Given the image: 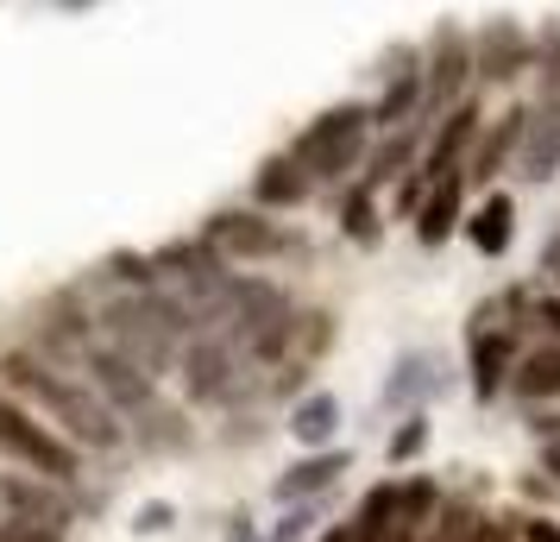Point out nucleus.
Segmentation results:
<instances>
[{
	"mask_svg": "<svg viewBox=\"0 0 560 542\" xmlns=\"http://www.w3.org/2000/svg\"><path fill=\"white\" fill-rule=\"evenodd\" d=\"M0 379H7L13 391H26L32 404L51 416V423L77 441V448L114 454V448L127 441V423L114 416V404H107L102 391L89 385V379H77V372H63V366H51L45 354H32V347L0 354Z\"/></svg>",
	"mask_w": 560,
	"mask_h": 542,
	"instance_id": "1",
	"label": "nucleus"
},
{
	"mask_svg": "<svg viewBox=\"0 0 560 542\" xmlns=\"http://www.w3.org/2000/svg\"><path fill=\"white\" fill-rule=\"evenodd\" d=\"M196 335V310L189 297H171V290H120L102 310V341L120 347L132 366H145L152 379H164L177 366L183 341Z\"/></svg>",
	"mask_w": 560,
	"mask_h": 542,
	"instance_id": "2",
	"label": "nucleus"
},
{
	"mask_svg": "<svg viewBox=\"0 0 560 542\" xmlns=\"http://www.w3.org/2000/svg\"><path fill=\"white\" fill-rule=\"evenodd\" d=\"M233 347L246 354L253 366H278L290 360V347H296V303H290V290L271 285V278H233Z\"/></svg>",
	"mask_w": 560,
	"mask_h": 542,
	"instance_id": "3",
	"label": "nucleus"
},
{
	"mask_svg": "<svg viewBox=\"0 0 560 542\" xmlns=\"http://www.w3.org/2000/svg\"><path fill=\"white\" fill-rule=\"evenodd\" d=\"M365 139H372V107L340 102V107H322V114L290 139V158L308 171V183H340L347 171H359Z\"/></svg>",
	"mask_w": 560,
	"mask_h": 542,
	"instance_id": "4",
	"label": "nucleus"
},
{
	"mask_svg": "<svg viewBox=\"0 0 560 542\" xmlns=\"http://www.w3.org/2000/svg\"><path fill=\"white\" fill-rule=\"evenodd\" d=\"M0 454L7 461H20L26 473H45V480H57V486H70L82 473V448L63 429H51V423H38V416L26 411V404H13L7 391H0Z\"/></svg>",
	"mask_w": 560,
	"mask_h": 542,
	"instance_id": "5",
	"label": "nucleus"
},
{
	"mask_svg": "<svg viewBox=\"0 0 560 542\" xmlns=\"http://www.w3.org/2000/svg\"><path fill=\"white\" fill-rule=\"evenodd\" d=\"M82 372H89V385L114 404L120 423H139V429H145V423H171V411L158 404V379L145 372V366H132L120 347L89 341V347H82Z\"/></svg>",
	"mask_w": 560,
	"mask_h": 542,
	"instance_id": "6",
	"label": "nucleus"
},
{
	"mask_svg": "<svg viewBox=\"0 0 560 542\" xmlns=\"http://www.w3.org/2000/svg\"><path fill=\"white\" fill-rule=\"evenodd\" d=\"M202 240L228 258V265H258V258L303 253V240H296V233H283L278 221H265V208H221V215H208Z\"/></svg>",
	"mask_w": 560,
	"mask_h": 542,
	"instance_id": "7",
	"label": "nucleus"
},
{
	"mask_svg": "<svg viewBox=\"0 0 560 542\" xmlns=\"http://www.w3.org/2000/svg\"><path fill=\"white\" fill-rule=\"evenodd\" d=\"M177 372H183V397L189 404H233V391H240V347H233V335L196 328L183 341Z\"/></svg>",
	"mask_w": 560,
	"mask_h": 542,
	"instance_id": "8",
	"label": "nucleus"
},
{
	"mask_svg": "<svg viewBox=\"0 0 560 542\" xmlns=\"http://www.w3.org/2000/svg\"><path fill=\"white\" fill-rule=\"evenodd\" d=\"M485 132V114L472 102H459L454 114H447V127L429 139V158H422V177L441 183V177H466V158H472V146H479Z\"/></svg>",
	"mask_w": 560,
	"mask_h": 542,
	"instance_id": "9",
	"label": "nucleus"
},
{
	"mask_svg": "<svg viewBox=\"0 0 560 542\" xmlns=\"http://www.w3.org/2000/svg\"><path fill=\"white\" fill-rule=\"evenodd\" d=\"M447 385V366L434 360L429 347H409V354H397V366H390V379H384V411H429V397Z\"/></svg>",
	"mask_w": 560,
	"mask_h": 542,
	"instance_id": "10",
	"label": "nucleus"
},
{
	"mask_svg": "<svg viewBox=\"0 0 560 542\" xmlns=\"http://www.w3.org/2000/svg\"><path fill=\"white\" fill-rule=\"evenodd\" d=\"M0 511L63 530V523H70V498H63V486L45 480V473H0Z\"/></svg>",
	"mask_w": 560,
	"mask_h": 542,
	"instance_id": "11",
	"label": "nucleus"
},
{
	"mask_svg": "<svg viewBox=\"0 0 560 542\" xmlns=\"http://www.w3.org/2000/svg\"><path fill=\"white\" fill-rule=\"evenodd\" d=\"M472 70L485 82H510L529 70V32L516 20H491L485 32H472Z\"/></svg>",
	"mask_w": 560,
	"mask_h": 542,
	"instance_id": "12",
	"label": "nucleus"
},
{
	"mask_svg": "<svg viewBox=\"0 0 560 542\" xmlns=\"http://www.w3.org/2000/svg\"><path fill=\"white\" fill-rule=\"evenodd\" d=\"M422 77H429V102L447 107L459 89H466V77H479V70H472V38H466L459 26H441L434 32V45H429Z\"/></svg>",
	"mask_w": 560,
	"mask_h": 542,
	"instance_id": "13",
	"label": "nucleus"
},
{
	"mask_svg": "<svg viewBox=\"0 0 560 542\" xmlns=\"http://www.w3.org/2000/svg\"><path fill=\"white\" fill-rule=\"evenodd\" d=\"M152 258H158V272H164V278H177L189 297H202V290L228 285V258L214 253L202 233H196V240H171V246H158Z\"/></svg>",
	"mask_w": 560,
	"mask_h": 542,
	"instance_id": "14",
	"label": "nucleus"
},
{
	"mask_svg": "<svg viewBox=\"0 0 560 542\" xmlns=\"http://www.w3.org/2000/svg\"><path fill=\"white\" fill-rule=\"evenodd\" d=\"M466 366H472V397L498 404V391H510V379H516V341L504 328H472Z\"/></svg>",
	"mask_w": 560,
	"mask_h": 542,
	"instance_id": "15",
	"label": "nucleus"
},
{
	"mask_svg": "<svg viewBox=\"0 0 560 542\" xmlns=\"http://www.w3.org/2000/svg\"><path fill=\"white\" fill-rule=\"evenodd\" d=\"M384 95L378 102H372V132H390V127H404L409 114H416V102H422V95H429V77H422V57L416 51H397L390 57V70H384Z\"/></svg>",
	"mask_w": 560,
	"mask_h": 542,
	"instance_id": "16",
	"label": "nucleus"
},
{
	"mask_svg": "<svg viewBox=\"0 0 560 542\" xmlns=\"http://www.w3.org/2000/svg\"><path fill=\"white\" fill-rule=\"evenodd\" d=\"M347 466H353V454H340V448H315V454H303L290 473H278L271 498H278V505H308V498H322Z\"/></svg>",
	"mask_w": 560,
	"mask_h": 542,
	"instance_id": "17",
	"label": "nucleus"
},
{
	"mask_svg": "<svg viewBox=\"0 0 560 542\" xmlns=\"http://www.w3.org/2000/svg\"><path fill=\"white\" fill-rule=\"evenodd\" d=\"M516 177L548 183L560 177V107H529V127L516 146Z\"/></svg>",
	"mask_w": 560,
	"mask_h": 542,
	"instance_id": "18",
	"label": "nucleus"
},
{
	"mask_svg": "<svg viewBox=\"0 0 560 542\" xmlns=\"http://www.w3.org/2000/svg\"><path fill=\"white\" fill-rule=\"evenodd\" d=\"M523 127H529V107H510L498 127H485L479 146H472V158H466V183H491L498 177L510 158H516V146H523Z\"/></svg>",
	"mask_w": 560,
	"mask_h": 542,
	"instance_id": "19",
	"label": "nucleus"
},
{
	"mask_svg": "<svg viewBox=\"0 0 560 542\" xmlns=\"http://www.w3.org/2000/svg\"><path fill=\"white\" fill-rule=\"evenodd\" d=\"M303 196H308V171L290 152L265 158L253 171V208H303Z\"/></svg>",
	"mask_w": 560,
	"mask_h": 542,
	"instance_id": "20",
	"label": "nucleus"
},
{
	"mask_svg": "<svg viewBox=\"0 0 560 542\" xmlns=\"http://www.w3.org/2000/svg\"><path fill=\"white\" fill-rule=\"evenodd\" d=\"M290 436H296V448H334V436H340V397L334 391H308V397H296V411H290Z\"/></svg>",
	"mask_w": 560,
	"mask_h": 542,
	"instance_id": "21",
	"label": "nucleus"
},
{
	"mask_svg": "<svg viewBox=\"0 0 560 542\" xmlns=\"http://www.w3.org/2000/svg\"><path fill=\"white\" fill-rule=\"evenodd\" d=\"M441 505H447V492H441V480H429V473H409V480H397V530H429L434 517H441Z\"/></svg>",
	"mask_w": 560,
	"mask_h": 542,
	"instance_id": "22",
	"label": "nucleus"
},
{
	"mask_svg": "<svg viewBox=\"0 0 560 542\" xmlns=\"http://www.w3.org/2000/svg\"><path fill=\"white\" fill-rule=\"evenodd\" d=\"M459 183L466 177H441L429 189V203L416 215V240H422V246H447V233L459 228Z\"/></svg>",
	"mask_w": 560,
	"mask_h": 542,
	"instance_id": "23",
	"label": "nucleus"
},
{
	"mask_svg": "<svg viewBox=\"0 0 560 542\" xmlns=\"http://www.w3.org/2000/svg\"><path fill=\"white\" fill-rule=\"evenodd\" d=\"M510 233H516V208H510V196H485V203L472 208V221H466V240H472L485 258L504 253Z\"/></svg>",
	"mask_w": 560,
	"mask_h": 542,
	"instance_id": "24",
	"label": "nucleus"
},
{
	"mask_svg": "<svg viewBox=\"0 0 560 542\" xmlns=\"http://www.w3.org/2000/svg\"><path fill=\"white\" fill-rule=\"evenodd\" d=\"M510 391H516L523 404L560 397V341H548V347H535L529 360H516V379H510Z\"/></svg>",
	"mask_w": 560,
	"mask_h": 542,
	"instance_id": "25",
	"label": "nucleus"
},
{
	"mask_svg": "<svg viewBox=\"0 0 560 542\" xmlns=\"http://www.w3.org/2000/svg\"><path fill=\"white\" fill-rule=\"evenodd\" d=\"M429 436H434L429 411H404V416H397V429H390V441H384V461H390V466H409L422 448H429Z\"/></svg>",
	"mask_w": 560,
	"mask_h": 542,
	"instance_id": "26",
	"label": "nucleus"
},
{
	"mask_svg": "<svg viewBox=\"0 0 560 542\" xmlns=\"http://www.w3.org/2000/svg\"><path fill=\"white\" fill-rule=\"evenodd\" d=\"M340 228L353 233L359 246H372V240H378V208H372V183H365V177L347 189V203H340Z\"/></svg>",
	"mask_w": 560,
	"mask_h": 542,
	"instance_id": "27",
	"label": "nucleus"
},
{
	"mask_svg": "<svg viewBox=\"0 0 560 542\" xmlns=\"http://www.w3.org/2000/svg\"><path fill=\"white\" fill-rule=\"evenodd\" d=\"M107 272H114V278H120L127 290H152L158 278H164L152 253H114V258H107Z\"/></svg>",
	"mask_w": 560,
	"mask_h": 542,
	"instance_id": "28",
	"label": "nucleus"
},
{
	"mask_svg": "<svg viewBox=\"0 0 560 542\" xmlns=\"http://www.w3.org/2000/svg\"><path fill=\"white\" fill-rule=\"evenodd\" d=\"M0 542H63V530H57V523H32V517L0 511Z\"/></svg>",
	"mask_w": 560,
	"mask_h": 542,
	"instance_id": "29",
	"label": "nucleus"
},
{
	"mask_svg": "<svg viewBox=\"0 0 560 542\" xmlns=\"http://www.w3.org/2000/svg\"><path fill=\"white\" fill-rule=\"evenodd\" d=\"M171 523H177V505H171V498H145V505L132 511V530H139V537H164Z\"/></svg>",
	"mask_w": 560,
	"mask_h": 542,
	"instance_id": "30",
	"label": "nucleus"
},
{
	"mask_svg": "<svg viewBox=\"0 0 560 542\" xmlns=\"http://www.w3.org/2000/svg\"><path fill=\"white\" fill-rule=\"evenodd\" d=\"M308 530H315V511H308V505H283V517H278V530H271V542H303Z\"/></svg>",
	"mask_w": 560,
	"mask_h": 542,
	"instance_id": "31",
	"label": "nucleus"
},
{
	"mask_svg": "<svg viewBox=\"0 0 560 542\" xmlns=\"http://www.w3.org/2000/svg\"><path fill=\"white\" fill-rule=\"evenodd\" d=\"M429 189H434V183L422 177V171H409L404 189H397V215H404V221H416V215H422V203H429Z\"/></svg>",
	"mask_w": 560,
	"mask_h": 542,
	"instance_id": "32",
	"label": "nucleus"
},
{
	"mask_svg": "<svg viewBox=\"0 0 560 542\" xmlns=\"http://www.w3.org/2000/svg\"><path fill=\"white\" fill-rule=\"evenodd\" d=\"M334 335V315H303V347H296V360H308V354H322Z\"/></svg>",
	"mask_w": 560,
	"mask_h": 542,
	"instance_id": "33",
	"label": "nucleus"
},
{
	"mask_svg": "<svg viewBox=\"0 0 560 542\" xmlns=\"http://www.w3.org/2000/svg\"><path fill=\"white\" fill-rule=\"evenodd\" d=\"M529 322H535V328H548V341H560V297H535Z\"/></svg>",
	"mask_w": 560,
	"mask_h": 542,
	"instance_id": "34",
	"label": "nucleus"
},
{
	"mask_svg": "<svg viewBox=\"0 0 560 542\" xmlns=\"http://www.w3.org/2000/svg\"><path fill=\"white\" fill-rule=\"evenodd\" d=\"M516 537L523 542H560V523L555 517H516Z\"/></svg>",
	"mask_w": 560,
	"mask_h": 542,
	"instance_id": "35",
	"label": "nucleus"
},
{
	"mask_svg": "<svg viewBox=\"0 0 560 542\" xmlns=\"http://www.w3.org/2000/svg\"><path fill=\"white\" fill-rule=\"evenodd\" d=\"M541 473H548V480L560 486V436H548V441H541Z\"/></svg>",
	"mask_w": 560,
	"mask_h": 542,
	"instance_id": "36",
	"label": "nucleus"
},
{
	"mask_svg": "<svg viewBox=\"0 0 560 542\" xmlns=\"http://www.w3.org/2000/svg\"><path fill=\"white\" fill-rule=\"evenodd\" d=\"M529 429H535L541 441H548V436H560V411H548V416L535 411V416H529Z\"/></svg>",
	"mask_w": 560,
	"mask_h": 542,
	"instance_id": "37",
	"label": "nucleus"
},
{
	"mask_svg": "<svg viewBox=\"0 0 560 542\" xmlns=\"http://www.w3.org/2000/svg\"><path fill=\"white\" fill-rule=\"evenodd\" d=\"M228 542H265V537H258V530H253V517H233V530H228Z\"/></svg>",
	"mask_w": 560,
	"mask_h": 542,
	"instance_id": "38",
	"label": "nucleus"
},
{
	"mask_svg": "<svg viewBox=\"0 0 560 542\" xmlns=\"http://www.w3.org/2000/svg\"><path fill=\"white\" fill-rule=\"evenodd\" d=\"M541 272H555V278H560V233L541 246Z\"/></svg>",
	"mask_w": 560,
	"mask_h": 542,
	"instance_id": "39",
	"label": "nucleus"
}]
</instances>
